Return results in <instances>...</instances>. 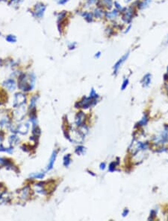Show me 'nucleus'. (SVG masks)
Returning <instances> with one entry per match:
<instances>
[{
	"label": "nucleus",
	"instance_id": "obj_32",
	"mask_svg": "<svg viewBox=\"0 0 168 221\" xmlns=\"http://www.w3.org/2000/svg\"><path fill=\"white\" fill-rule=\"evenodd\" d=\"M87 2H88L90 5H92V4H94L96 2V0H87Z\"/></svg>",
	"mask_w": 168,
	"mask_h": 221
},
{
	"label": "nucleus",
	"instance_id": "obj_16",
	"mask_svg": "<svg viewBox=\"0 0 168 221\" xmlns=\"http://www.w3.org/2000/svg\"><path fill=\"white\" fill-rule=\"evenodd\" d=\"M81 16L85 18V20L88 22H92L93 19V17H94L92 13H91V12H86V11H85V12H82Z\"/></svg>",
	"mask_w": 168,
	"mask_h": 221
},
{
	"label": "nucleus",
	"instance_id": "obj_34",
	"mask_svg": "<svg viewBox=\"0 0 168 221\" xmlns=\"http://www.w3.org/2000/svg\"><path fill=\"white\" fill-rule=\"evenodd\" d=\"M105 168V163H102L101 165H100V169L101 170H104Z\"/></svg>",
	"mask_w": 168,
	"mask_h": 221
},
{
	"label": "nucleus",
	"instance_id": "obj_1",
	"mask_svg": "<svg viewBox=\"0 0 168 221\" xmlns=\"http://www.w3.org/2000/svg\"><path fill=\"white\" fill-rule=\"evenodd\" d=\"M122 13V19L125 23H130L133 19L135 14L136 13L135 6H129L128 7H124Z\"/></svg>",
	"mask_w": 168,
	"mask_h": 221
},
{
	"label": "nucleus",
	"instance_id": "obj_35",
	"mask_svg": "<svg viewBox=\"0 0 168 221\" xmlns=\"http://www.w3.org/2000/svg\"><path fill=\"white\" fill-rule=\"evenodd\" d=\"M165 77H165V79H167L168 80V67H167V74L165 75Z\"/></svg>",
	"mask_w": 168,
	"mask_h": 221
},
{
	"label": "nucleus",
	"instance_id": "obj_22",
	"mask_svg": "<svg viewBox=\"0 0 168 221\" xmlns=\"http://www.w3.org/2000/svg\"><path fill=\"white\" fill-rule=\"evenodd\" d=\"M85 147H82V146H79V147H78L76 150V152L78 153V154H81V153H83L84 151H85Z\"/></svg>",
	"mask_w": 168,
	"mask_h": 221
},
{
	"label": "nucleus",
	"instance_id": "obj_13",
	"mask_svg": "<svg viewBox=\"0 0 168 221\" xmlns=\"http://www.w3.org/2000/svg\"><path fill=\"white\" fill-rule=\"evenodd\" d=\"M99 3L102 7L111 9L113 5L112 0H99Z\"/></svg>",
	"mask_w": 168,
	"mask_h": 221
},
{
	"label": "nucleus",
	"instance_id": "obj_23",
	"mask_svg": "<svg viewBox=\"0 0 168 221\" xmlns=\"http://www.w3.org/2000/svg\"><path fill=\"white\" fill-rule=\"evenodd\" d=\"M37 101V97H33L31 100V103H30V108H34L35 107V103Z\"/></svg>",
	"mask_w": 168,
	"mask_h": 221
},
{
	"label": "nucleus",
	"instance_id": "obj_19",
	"mask_svg": "<svg viewBox=\"0 0 168 221\" xmlns=\"http://www.w3.org/2000/svg\"><path fill=\"white\" fill-rule=\"evenodd\" d=\"M70 154H67V156H65L64 158V165L66 167L70 165Z\"/></svg>",
	"mask_w": 168,
	"mask_h": 221
},
{
	"label": "nucleus",
	"instance_id": "obj_17",
	"mask_svg": "<svg viewBox=\"0 0 168 221\" xmlns=\"http://www.w3.org/2000/svg\"><path fill=\"white\" fill-rule=\"evenodd\" d=\"M6 40L8 42H17V37L14 35L9 34L6 37Z\"/></svg>",
	"mask_w": 168,
	"mask_h": 221
},
{
	"label": "nucleus",
	"instance_id": "obj_15",
	"mask_svg": "<svg viewBox=\"0 0 168 221\" xmlns=\"http://www.w3.org/2000/svg\"><path fill=\"white\" fill-rule=\"evenodd\" d=\"M85 116L83 114V112H79V114L77 115L76 118V123L78 126H81L82 124L85 122Z\"/></svg>",
	"mask_w": 168,
	"mask_h": 221
},
{
	"label": "nucleus",
	"instance_id": "obj_18",
	"mask_svg": "<svg viewBox=\"0 0 168 221\" xmlns=\"http://www.w3.org/2000/svg\"><path fill=\"white\" fill-rule=\"evenodd\" d=\"M44 176V173H32L30 175V177H32V178H37V179H41Z\"/></svg>",
	"mask_w": 168,
	"mask_h": 221
},
{
	"label": "nucleus",
	"instance_id": "obj_12",
	"mask_svg": "<svg viewBox=\"0 0 168 221\" xmlns=\"http://www.w3.org/2000/svg\"><path fill=\"white\" fill-rule=\"evenodd\" d=\"M93 17H94L95 18L101 19L102 18L103 16H105V12H104V11L102 9L101 7H98L93 10Z\"/></svg>",
	"mask_w": 168,
	"mask_h": 221
},
{
	"label": "nucleus",
	"instance_id": "obj_21",
	"mask_svg": "<svg viewBox=\"0 0 168 221\" xmlns=\"http://www.w3.org/2000/svg\"><path fill=\"white\" fill-rule=\"evenodd\" d=\"M114 6H115V9H117V11H119L121 13L123 11L124 9V7H122V5H120V3H118L117 2H114Z\"/></svg>",
	"mask_w": 168,
	"mask_h": 221
},
{
	"label": "nucleus",
	"instance_id": "obj_30",
	"mask_svg": "<svg viewBox=\"0 0 168 221\" xmlns=\"http://www.w3.org/2000/svg\"><path fill=\"white\" fill-rule=\"evenodd\" d=\"M128 213H129V210H128V209H125L124 212H123V217H126L128 214Z\"/></svg>",
	"mask_w": 168,
	"mask_h": 221
},
{
	"label": "nucleus",
	"instance_id": "obj_31",
	"mask_svg": "<svg viewBox=\"0 0 168 221\" xmlns=\"http://www.w3.org/2000/svg\"><path fill=\"white\" fill-rule=\"evenodd\" d=\"M131 28V25H129V26H128V28H126V31H125V32H124V33H125V34L128 33V32H129Z\"/></svg>",
	"mask_w": 168,
	"mask_h": 221
},
{
	"label": "nucleus",
	"instance_id": "obj_28",
	"mask_svg": "<svg viewBox=\"0 0 168 221\" xmlns=\"http://www.w3.org/2000/svg\"><path fill=\"white\" fill-rule=\"evenodd\" d=\"M68 2V0H58V3L59 5H64L65 3H67Z\"/></svg>",
	"mask_w": 168,
	"mask_h": 221
},
{
	"label": "nucleus",
	"instance_id": "obj_26",
	"mask_svg": "<svg viewBox=\"0 0 168 221\" xmlns=\"http://www.w3.org/2000/svg\"><path fill=\"white\" fill-rule=\"evenodd\" d=\"M90 96H91V97H92V98H98V95L96 94V92H95V90L93 89H91V93H90Z\"/></svg>",
	"mask_w": 168,
	"mask_h": 221
},
{
	"label": "nucleus",
	"instance_id": "obj_4",
	"mask_svg": "<svg viewBox=\"0 0 168 221\" xmlns=\"http://www.w3.org/2000/svg\"><path fill=\"white\" fill-rule=\"evenodd\" d=\"M96 103V98H92V97H91V96H89V98H84L81 101H80L79 103H78V105H79V107L85 108V109H87L88 107L94 105Z\"/></svg>",
	"mask_w": 168,
	"mask_h": 221
},
{
	"label": "nucleus",
	"instance_id": "obj_20",
	"mask_svg": "<svg viewBox=\"0 0 168 221\" xmlns=\"http://www.w3.org/2000/svg\"><path fill=\"white\" fill-rule=\"evenodd\" d=\"M147 122H148L147 116H146V115H144L142 119L140 120V122H139L138 124H140V126H144L145 125V124H146Z\"/></svg>",
	"mask_w": 168,
	"mask_h": 221
},
{
	"label": "nucleus",
	"instance_id": "obj_9",
	"mask_svg": "<svg viewBox=\"0 0 168 221\" xmlns=\"http://www.w3.org/2000/svg\"><path fill=\"white\" fill-rule=\"evenodd\" d=\"M151 0H138L137 2L136 7L138 10H144L146 9L149 7L150 4H151Z\"/></svg>",
	"mask_w": 168,
	"mask_h": 221
},
{
	"label": "nucleus",
	"instance_id": "obj_11",
	"mask_svg": "<svg viewBox=\"0 0 168 221\" xmlns=\"http://www.w3.org/2000/svg\"><path fill=\"white\" fill-rule=\"evenodd\" d=\"M4 86L9 90L12 91L14 90L15 88H16V83H15V81L12 79H8L4 83Z\"/></svg>",
	"mask_w": 168,
	"mask_h": 221
},
{
	"label": "nucleus",
	"instance_id": "obj_37",
	"mask_svg": "<svg viewBox=\"0 0 168 221\" xmlns=\"http://www.w3.org/2000/svg\"><path fill=\"white\" fill-rule=\"evenodd\" d=\"M128 1H130V0H128Z\"/></svg>",
	"mask_w": 168,
	"mask_h": 221
},
{
	"label": "nucleus",
	"instance_id": "obj_3",
	"mask_svg": "<svg viewBox=\"0 0 168 221\" xmlns=\"http://www.w3.org/2000/svg\"><path fill=\"white\" fill-rule=\"evenodd\" d=\"M146 148H147V144L141 143V142H136L135 140H134L129 147V151L131 153V154H135L138 151L141 150H145Z\"/></svg>",
	"mask_w": 168,
	"mask_h": 221
},
{
	"label": "nucleus",
	"instance_id": "obj_24",
	"mask_svg": "<svg viewBox=\"0 0 168 221\" xmlns=\"http://www.w3.org/2000/svg\"><path fill=\"white\" fill-rule=\"evenodd\" d=\"M18 138H17L16 136H11V138H10V142H11V143H13L14 142V144H17V142H18Z\"/></svg>",
	"mask_w": 168,
	"mask_h": 221
},
{
	"label": "nucleus",
	"instance_id": "obj_33",
	"mask_svg": "<svg viewBox=\"0 0 168 221\" xmlns=\"http://www.w3.org/2000/svg\"><path fill=\"white\" fill-rule=\"evenodd\" d=\"M100 56H101V52H96V54H95V57H96V58H100Z\"/></svg>",
	"mask_w": 168,
	"mask_h": 221
},
{
	"label": "nucleus",
	"instance_id": "obj_2",
	"mask_svg": "<svg viewBox=\"0 0 168 221\" xmlns=\"http://www.w3.org/2000/svg\"><path fill=\"white\" fill-rule=\"evenodd\" d=\"M168 141V125L165 127L164 130L161 131L158 136L154 137L153 142L155 144H164Z\"/></svg>",
	"mask_w": 168,
	"mask_h": 221
},
{
	"label": "nucleus",
	"instance_id": "obj_8",
	"mask_svg": "<svg viewBox=\"0 0 168 221\" xmlns=\"http://www.w3.org/2000/svg\"><path fill=\"white\" fill-rule=\"evenodd\" d=\"M26 103V97L22 94H16L14 97V106L15 107H20Z\"/></svg>",
	"mask_w": 168,
	"mask_h": 221
},
{
	"label": "nucleus",
	"instance_id": "obj_10",
	"mask_svg": "<svg viewBox=\"0 0 168 221\" xmlns=\"http://www.w3.org/2000/svg\"><path fill=\"white\" fill-rule=\"evenodd\" d=\"M152 75L150 73L146 74L143 77L142 80H141V83H142L144 87H148L151 83V79Z\"/></svg>",
	"mask_w": 168,
	"mask_h": 221
},
{
	"label": "nucleus",
	"instance_id": "obj_6",
	"mask_svg": "<svg viewBox=\"0 0 168 221\" xmlns=\"http://www.w3.org/2000/svg\"><path fill=\"white\" fill-rule=\"evenodd\" d=\"M129 56V52H127V53L125 54L124 55H123L122 57L120 58V59L118 60V61L115 63L114 66V68H113L114 69V75H117V72H118L119 71V69L121 67L123 63L124 62L128 59Z\"/></svg>",
	"mask_w": 168,
	"mask_h": 221
},
{
	"label": "nucleus",
	"instance_id": "obj_5",
	"mask_svg": "<svg viewBox=\"0 0 168 221\" xmlns=\"http://www.w3.org/2000/svg\"><path fill=\"white\" fill-rule=\"evenodd\" d=\"M46 11V6L44 4L39 2L37 3L35 7V16L38 17L39 19H41L43 15H44V12Z\"/></svg>",
	"mask_w": 168,
	"mask_h": 221
},
{
	"label": "nucleus",
	"instance_id": "obj_36",
	"mask_svg": "<svg viewBox=\"0 0 168 221\" xmlns=\"http://www.w3.org/2000/svg\"><path fill=\"white\" fill-rule=\"evenodd\" d=\"M165 42H166V44H168V34H167V38H166V40H165Z\"/></svg>",
	"mask_w": 168,
	"mask_h": 221
},
{
	"label": "nucleus",
	"instance_id": "obj_29",
	"mask_svg": "<svg viewBox=\"0 0 168 221\" xmlns=\"http://www.w3.org/2000/svg\"><path fill=\"white\" fill-rule=\"evenodd\" d=\"M155 212H154V211H152V212H151V216H150V217L149 220H152V219H153L154 217H155Z\"/></svg>",
	"mask_w": 168,
	"mask_h": 221
},
{
	"label": "nucleus",
	"instance_id": "obj_25",
	"mask_svg": "<svg viewBox=\"0 0 168 221\" xmlns=\"http://www.w3.org/2000/svg\"><path fill=\"white\" fill-rule=\"evenodd\" d=\"M128 85H129V79H125L123 81V83L121 89H122V90H124V89L127 87Z\"/></svg>",
	"mask_w": 168,
	"mask_h": 221
},
{
	"label": "nucleus",
	"instance_id": "obj_27",
	"mask_svg": "<svg viewBox=\"0 0 168 221\" xmlns=\"http://www.w3.org/2000/svg\"><path fill=\"white\" fill-rule=\"evenodd\" d=\"M115 167H116V163H115V162L111 163V165H109V171H114L115 169Z\"/></svg>",
	"mask_w": 168,
	"mask_h": 221
},
{
	"label": "nucleus",
	"instance_id": "obj_7",
	"mask_svg": "<svg viewBox=\"0 0 168 221\" xmlns=\"http://www.w3.org/2000/svg\"><path fill=\"white\" fill-rule=\"evenodd\" d=\"M120 13V11H117V9H113L112 11H108L105 12V17L108 20L114 21L119 17Z\"/></svg>",
	"mask_w": 168,
	"mask_h": 221
},
{
	"label": "nucleus",
	"instance_id": "obj_14",
	"mask_svg": "<svg viewBox=\"0 0 168 221\" xmlns=\"http://www.w3.org/2000/svg\"><path fill=\"white\" fill-rule=\"evenodd\" d=\"M56 157H57V153L55 151V152H53V153H52V155L51 156V157H50L49 162L48 166H47V169H46L47 171H50L51 169H52V168H53V166H54V163H55V161H56Z\"/></svg>",
	"mask_w": 168,
	"mask_h": 221
}]
</instances>
